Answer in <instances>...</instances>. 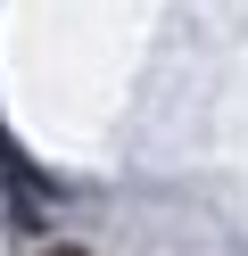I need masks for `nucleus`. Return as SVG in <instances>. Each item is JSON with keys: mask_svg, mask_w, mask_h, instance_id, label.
Segmentation results:
<instances>
[{"mask_svg": "<svg viewBox=\"0 0 248 256\" xmlns=\"http://www.w3.org/2000/svg\"><path fill=\"white\" fill-rule=\"evenodd\" d=\"M42 256H83V248H42Z\"/></svg>", "mask_w": 248, "mask_h": 256, "instance_id": "obj_1", "label": "nucleus"}]
</instances>
